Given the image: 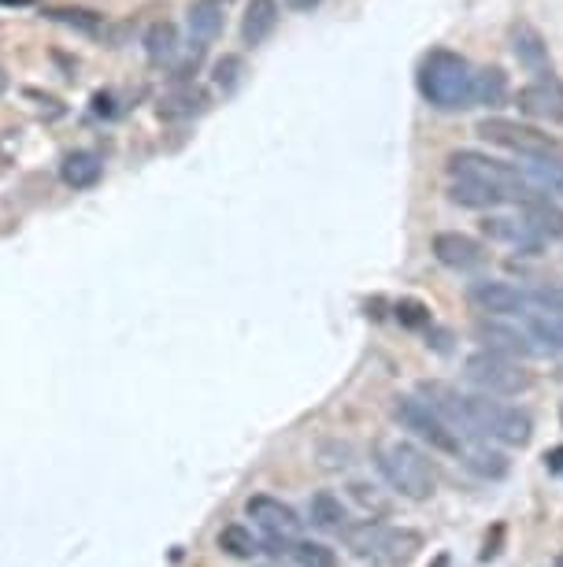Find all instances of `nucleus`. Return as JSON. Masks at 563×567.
Segmentation results:
<instances>
[{
  "instance_id": "obj_1",
  "label": "nucleus",
  "mask_w": 563,
  "mask_h": 567,
  "mask_svg": "<svg viewBox=\"0 0 563 567\" xmlns=\"http://www.w3.org/2000/svg\"><path fill=\"white\" fill-rule=\"evenodd\" d=\"M415 86L423 101L438 112H463L471 108V86H475V67L467 56L452 49H430L419 63Z\"/></svg>"
},
{
  "instance_id": "obj_2",
  "label": "nucleus",
  "mask_w": 563,
  "mask_h": 567,
  "mask_svg": "<svg viewBox=\"0 0 563 567\" xmlns=\"http://www.w3.org/2000/svg\"><path fill=\"white\" fill-rule=\"evenodd\" d=\"M375 467L382 471V479L408 501H426L438 490V471L430 464V456L412 441H382L375 449Z\"/></svg>"
},
{
  "instance_id": "obj_3",
  "label": "nucleus",
  "mask_w": 563,
  "mask_h": 567,
  "mask_svg": "<svg viewBox=\"0 0 563 567\" xmlns=\"http://www.w3.org/2000/svg\"><path fill=\"white\" fill-rule=\"evenodd\" d=\"M345 534V545L360 560H371V564L382 567H404L412 564L419 549H423V534L408 527H386L378 519H363V523H352V527H341Z\"/></svg>"
},
{
  "instance_id": "obj_4",
  "label": "nucleus",
  "mask_w": 563,
  "mask_h": 567,
  "mask_svg": "<svg viewBox=\"0 0 563 567\" xmlns=\"http://www.w3.org/2000/svg\"><path fill=\"white\" fill-rule=\"evenodd\" d=\"M463 408H467L471 438L501 441V445H512V449H523L534 438V419L515 404L493 401L489 393H463Z\"/></svg>"
},
{
  "instance_id": "obj_5",
  "label": "nucleus",
  "mask_w": 563,
  "mask_h": 567,
  "mask_svg": "<svg viewBox=\"0 0 563 567\" xmlns=\"http://www.w3.org/2000/svg\"><path fill=\"white\" fill-rule=\"evenodd\" d=\"M449 178H478V182H489L493 189H501L508 204H523L530 201V197H538V189L523 175V167L504 164L497 156H486V152H475V149L452 152Z\"/></svg>"
},
{
  "instance_id": "obj_6",
  "label": "nucleus",
  "mask_w": 563,
  "mask_h": 567,
  "mask_svg": "<svg viewBox=\"0 0 563 567\" xmlns=\"http://www.w3.org/2000/svg\"><path fill=\"white\" fill-rule=\"evenodd\" d=\"M463 375L471 386H478V393H489V397H519L534 386V375L523 371L519 360L493 353V349H478L467 356Z\"/></svg>"
},
{
  "instance_id": "obj_7",
  "label": "nucleus",
  "mask_w": 563,
  "mask_h": 567,
  "mask_svg": "<svg viewBox=\"0 0 563 567\" xmlns=\"http://www.w3.org/2000/svg\"><path fill=\"white\" fill-rule=\"evenodd\" d=\"M393 419L401 423L408 434H415L419 441H426L430 449H438V453H449V456H460L463 449V434H456V430L445 423V419L430 408V404L415 393V397H397L393 401Z\"/></svg>"
},
{
  "instance_id": "obj_8",
  "label": "nucleus",
  "mask_w": 563,
  "mask_h": 567,
  "mask_svg": "<svg viewBox=\"0 0 563 567\" xmlns=\"http://www.w3.org/2000/svg\"><path fill=\"white\" fill-rule=\"evenodd\" d=\"M475 134L489 145H501V149L515 152V156H545V152H556V138L538 130L530 123H519V119H501V115H489L475 126Z\"/></svg>"
},
{
  "instance_id": "obj_9",
  "label": "nucleus",
  "mask_w": 563,
  "mask_h": 567,
  "mask_svg": "<svg viewBox=\"0 0 563 567\" xmlns=\"http://www.w3.org/2000/svg\"><path fill=\"white\" fill-rule=\"evenodd\" d=\"M467 297L482 315H501V319H519L523 312L534 308L530 290L515 286V282H504V278H482L467 290Z\"/></svg>"
},
{
  "instance_id": "obj_10",
  "label": "nucleus",
  "mask_w": 563,
  "mask_h": 567,
  "mask_svg": "<svg viewBox=\"0 0 563 567\" xmlns=\"http://www.w3.org/2000/svg\"><path fill=\"white\" fill-rule=\"evenodd\" d=\"M515 104L526 119L534 123H563V78H556L552 71L538 75L534 82H526L519 93H515Z\"/></svg>"
},
{
  "instance_id": "obj_11",
  "label": "nucleus",
  "mask_w": 563,
  "mask_h": 567,
  "mask_svg": "<svg viewBox=\"0 0 563 567\" xmlns=\"http://www.w3.org/2000/svg\"><path fill=\"white\" fill-rule=\"evenodd\" d=\"M475 338L482 341V349H493L501 356H512V360H530L534 345L526 338V330L512 319H501V315H482L475 323Z\"/></svg>"
},
{
  "instance_id": "obj_12",
  "label": "nucleus",
  "mask_w": 563,
  "mask_h": 567,
  "mask_svg": "<svg viewBox=\"0 0 563 567\" xmlns=\"http://www.w3.org/2000/svg\"><path fill=\"white\" fill-rule=\"evenodd\" d=\"M430 252H434V260L441 267H449V271H478V267L486 264V245L471 234H460V230H441L434 234L430 241Z\"/></svg>"
},
{
  "instance_id": "obj_13",
  "label": "nucleus",
  "mask_w": 563,
  "mask_h": 567,
  "mask_svg": "<svg viewBox=\"0 0 563 567\" xmlns=\"http://www.w3.org/2000/svg\"><path fill=\"white\" fill-rule=\"evenodd\" d=\"M249 516L256 519V527L267 534V542H293L297 530H301L297 512H293L289 504L275 501V497H252Z\"/></svg>"
},
{
  "instance_id": "obj_14",
  "label": "nucleus",
  "mask_w": 563,
  "mask_h": 567,
  "mask_svg": "<svg viewBox=\"0 0 563 567\" xmlns=\"http://www.w3.org/2000/svg\"><path fill=\"white\" fill-rule=\"evenodd\" d=\"M482 234L489 241H501V245H512V249H523L526 256H538V249L545 241L530 230L523 215H486L482 219Z\"/></svg>"
},
{
  "instance_id": "obj_15",
  "label": "nucleus",
  "mask_w": 563,
  "mask_h": 567,
  "mask_svg": "<svg viewBox=\"0 0 563 567\" xmlns=\"http://www.w3.org/2000/svg\"><path fill=\"white\" fill-rule=\"evenodd\" d=\"M519 327L526 330V338L534 345L538 356H560L563 353V315L556 312H523L519 315Z\"/></svg>"
},
{
  "instance_id": "obj_16",
  "label": "nucleus",
  "mask_w": 563,
  "mask_h": 567,
  "mask_svg": "<svg viewBox=\"0 0 563 567\" xmlns=\"http://www.w3.org/2000/svg\"><path fill=\"white\" fill-rule=\"evenodd\" d=\"M508 41H512V56L519 60V67H526L530 75H545L549 71V45L530 23H515Z\"/></svg>"
},
{
  "instance_id": "obj_17",
  "label": "nucleus",
  "mask_w": 563,
  "mask_h": 567,
  "mask_svg": "<svg viewBox=\"0 0 563 567\" xmlns=\"http://www.w3.org/2000/svg\"><path fill=\"white\" fill-rule=\"evenodd\" d=\"M449 201L460 204V208H471V212H493V208L508 204L501 189H493L489 182H478V178H452Z\"/></svg>"
},
{
  "instance_id": "obj_18",
  "label": "nucleus",
  "mask_w": 563,
  "mask_h": 567,
  "mask_svg": "<svg viewBox=\"0 0 563 567\" xmlns=\"http://www.w3.org/2000/svg\"><path fill=\"white\" fill-rule=\"evenodd\" d=\"M523 208V219L530 223V230L538 234L541 241H556L563 238V208L552 197L538 193V197H530V201L519 204Z\"/></svg>"
},
{
  "instance_id": "obj_19",
  "label": "nucleus",
  "mask_w": 563,
  "mask_h": 567,
  "mask_svg": "<svg viewBox=\"0 0 563 567\" xmlns=\"http://www.w3.org/2000/svg\"><path fill=\"white\" fill-rule=\"evenodd\" d=\"M523 175L534 182L538 193L545 197H563V160L560 152H545V156H523Z\"/></svg>"
},
{
  "instance_id": "obj_20",
  "label": "nucleus",
  "mask_w": 563,
  "mask_h": 567,
  "mask_svg": "<svg viewBox=\"0 0 563 567\" xmlns=\"http://www.w3.org/2000/svg\"><path fill=\"white\" fill-rule=\"evenodd\" d=\"M101 175H104V164H101V156H97V152L78 149V152H67V156H63V164H60L63 186L93 189L97 182H101Z\"/></svg>"
},
{
  "instance_id": "obj_21",
  "label": "nucleus",
  "mask_w": 563,
  "mask_h": 567,
  "mask_svg": "<svg viewBox=\"0 0 563 567\" xmlns=\"http://www.w3.org/2000/svg\"><path fill=\"white\" fill-rule=\"evenodd\" d=\"M278 0H249V8H245V19H241V38L245 45H263V41L275 34L278 26Z\"/></svg>"
},
{
  "instance_id": "obj_22",
  "label": "nucleus",
  "mask_w": 563,
  "mask_h": 567,
  "mask_svg": "<svg viewBox=\"0 0 563 567\" xmlns=\"http://www.w3.org/2000/svg\"><path fill=\"white\" fill-rule=\"evenodd\" d=\"M460 460L471 467L475 475H482V479H504V475H508V467H512L501 449H489L486 438L478 441V445H467V441H463Z\"/></svg>"
},
{
  "instance_id": "obj_23",
  "label": "nucleus",
  "mask_w": 563,
  "mask_h": 567,
  "mask_svg": "<svg viewBox=\"0 0 563 567\" xmlns=\"http://www.w3.org/2000/svg\"><path fill=\"white\" fill-rule=\"evenodd\" d=\"M508 101V75L501 67H482L475 71V86H471V108H501Z\"/></svg>"
},
{
  "instance_id": "obj_24",
  "label": "nucleus",
  "mask_w": 563,
  "mask_h": 567,
  "mask_svg": "<svg viewBox=\"0 0 563 567\" xmlns=\"http://www.w3.org/2000/svg\"><path fill=\"white\" fill-rule=\"evenodd\" d=\"M223 30V0H197L189 8V38L208 45Z\"/></svg>"
},
{
  "instance_id": "obj_25",
  "label": "nucleus",
  "mask_w": 563,
  "mask_h": 567,
  "mask_svg": "<svg viewBox=\"0 0 563 567\" xmlns=\"http://www.w3.org/2000/svg\"><path fill=\"white\" fill-rule=\"evenodd\" d=\"M308 516H312L315 527L323 530H341L345 527V504H341V497H334V493H315L312 504H308Z\"/></svg>"
},
{
  "instance_id": "obj_26",
  "label": "nucleus",
  "mask_w": 563,
  "mask_h": 567,
  "mask_svg": "<svg viewBox=\"0 0 563 567\" xmlns=\"http://www.w3.org/2000/svg\"><path fill=\"white\" fill-rule=\"evenodd\" d=\"M145 52H149L152 63H167L175 60L178 52V30L171 23H152L149 34H145Z\"/></svg>"
},
{
  "instance_id": "obj_27",
  "label": "nucleus",
  "mask_w": 563,
  "mask_h": 567,
  "mask_svg": "<svg viewBox=\"0 0 563 567\" xmlns=\"http://www.w3.org/2000/svg\"><path fill=\"white\" fill-rule=\"evenodd\" d=\"M204 108V93L193 86H182L175 89V93H167L160 104V115H171V119H178V115H197Z\"/></svg>"
},
{
  "instance_id": "obj_28",
  "label": "nucleus",
  "mask_w": 563,
  "mask_h": 567,
  "mask_svg": "<svg viewBox=\"0 0 563 567\" xmlns=\"http://www.w3.org/2000/svg\"><path fill=\"white\" fill-rule=\"evenodd\" d=\"M219 549L230 553V556H238V560H249L252 553H260V545H256V538H252V530H245L241 523L223 527V534H219Z\"/></svg>"
},
{
  "instance_id": "obj_29",
  "label": "nucleus",
  "mask_w": 563,
  "mask_h": 567,
  "mask_svg": "<svg viewBox=\"0 0 563 567\" xmlns=\"http://www.w3.org/2000/svg\"><path fill=\"white\" fill-rule=\"evenodd\" d=\"M293 560L301 567H338L334 549L323 542H297L293 545Z\"/></svg>"
},
{
  "instance_id": "obj_30",
  "label": "nucleus",
  "mask_w": 563,
  "mask_h": 567,
  "mask_svg": "<svg viewBox=\"0 0 563 567\" xmlns=\"http://www.w3.org/2000/svg\"><path fill=\"white\" fill-rule=\"evenodd\" d=\"M397 319H401V327L408 330H423L430 327V308H426L423 301H415V297H404V301L397 304Z\"/></svg>"
},
{
  "instance_id": "obj_31",
  "label": "nucleus",
  "mask_w": 563,
  "mask_h": 567,
  "mask_svg": "<svg viewBox=\"0 0 563 567\" xmlns=\"http://www.w3.org/2000/svg\"><path fill=\"white\" fill-rule=\"evenodd\" d=\"M56 23L63 26H75V30H82V34H97L101 30V19L93 12H71V8H56V12H49Z\"/></svg>"
},
{
  "instance_id": "obj_32",
  "label": "nucleus",
  "mask_w": 563,
  "mask_h": 567,
  "mask_svg": "<svg viewBox=\"0 0 563 567\" xmlns=\"http://www.w3.org/2000/svg\"><path fill=\"white\" fill-rule=\"evenodd\" d=\"M530 301H534L538 312L563 315V286H534V290H530ZM534 308H530V312H534Z\"/></svg>"
},
{
  "instance_id": "obj_33",
  "label": "nucleus",
  "mask_w": 563,
  "mask_h": 567,
  "mask_svg": "<svg viewBox=\"0 0 563 567\" xmlns=\"http://www.w3.org/2000/svg\"><path fill=\"white\" fill-rule=\"evenodd\" d=\"M349 493H352V501L360 504V508H367V512H386L389 508L386 497H382L375 486H367V482H352Z\"/></svg>"
},
{
  "instance_id": "obj_34",
  "label": "nucleus",
  "mask_w": 563,
  "mask_h": 567,
  "mask_svg": "<svg viewBox=\"0 0 563 567\" xmlns=\"http://www.w3.org/2000/svg\"><path fill=\"white\" fill-rule=\"evenodd\" d=\"M238 71H241L238 56H223V60L215 63V82H219L223 89H230L234 82H238Z\"/></svg>"
},
{
  "instance_id": "obj_35",
  "label": "nucleus",
  "mask_w": 563,
  "mask_h": 567,
  "mask_svg": "<svg viewBox=\"0 0 563 567\" xmlns=\"http://www.w3.org/2000/svg\"><path fill=\"white\" fill-rule=\"evenodd\" d=\"M286 4L293 8V12H312V8H319L323 0H286Z\"/></svg>"
},
{
  "instance_id": "obj_36",
  "label": "nucleus",
  "mask_w": 563,
  "mask_h": 567,
  "mask_svg": "<svg viewBox=\"0 0 563 567\" xmlns=\"http://www.w3.org/2000/svg\"><path fill=\"white\" fill-rule=\"evenodd\" d=\"M552 567H563V553H560V556H556V564H552Z\"/></svg>"
},
{
  "instance_id": "obj_37",
  "label": "nucleus",
  "mask_w": 563,
  "mask_h": 567,
  "mask_svg": "<svg viewBox=\"0 0 563 567\" xmlns=\"http://www.w3.org/2000/svg\"><path fill=\"white\" fill-rule=\"evenodd\" d=\"M4 86H8V82H4V75H0V93H4Z\"/></svg>"
}]
</instances>
